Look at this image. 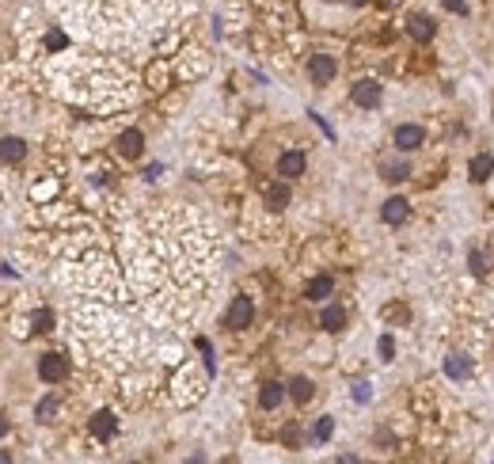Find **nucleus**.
Returning a JSON list of instances; mask_svg holds the SVG:
<instances>
[{
	"instance_id": "f257e3e1",
	"label": "nucleus",
	"mask_w": 494,
	"mask_h": 464,
	"mask_svg": "<svg viewBox=\"0 0 494 464\" xmlns=\"http://www.w3.org/2000/svg\"><path fill=\"white\" fill-rule=\"evenodd\" d=\"M350 99H354V107H362V111H377L380 99H384V88H380L377 80H357Z\"/></svg>"
},
{
	"instance_id": "f03ea898",
	"label": "nucleus",
	"mask_w": 494,
	"mask_h": 464,
	"mask_svg": "<svg viewBox=\"0 0 494 464\" xmlns=\"http://www.w3.org/2000/svg\"><path fill=\"white\" fill-rule=\"evenodd\" d=\"M38 377L46 384H61L69 377V362L61 358V354H42L38 358Z\"/></svg>"
},
{
	"instance_id": "7ed1b4c3",
	"label": "nucleus",
	"mask_w": 494,
	"mask_h": 464,
	"mask_svg": "<svg viewBox=\"0 0 494 464\" xmlns=\"http://www.w3.org/2000/svg\"><path fill=\"white\" fill-rule=\"evenodd\" d=\"M338 73V61L331 54H312V61H308V76H312V84H331Z\"/></svg>"
},
{
	"instance_id": "20e7f679",
	"label": "nucleus",
	"mask_w": 494,
	"mask_h": 464,
	"mask_svg": "<svg viewBox=\"0 0 494 464\" xmlns=\"http://www.w3.org/2000/svg\"><path fill=\"white\" fill-rule=\"evenodd\" d=\"M395 148H399V153H414V148L422 145V141H426V130H422V126H414V122H403V126H395Z\"/></svg>"
},
{
	"instance_id": "39448f33",
	"label": "nucleus",
	"mask_w": 494,
	"mask_h": 464,
	"mask_svg": "<svg viewBox=\"0 0 494 464\" xmlns=\"http://www.w3.org/2000/svg\"><path fill=\"white\" fill-rule=\"evenodd\" d=\"M251 320H255V305H251V297H236V301L228 305V327L232 331H244V327H251Z\"/></svg>"
},
{
	"instance_id": "423d86ee",
	"label": "nucleus",
	"mask_w": 494,
	"mask_h": 464,
	"mask_svg": "<svg viewBox=\"0 0 494 464\" xmlns=\"http://www.w3.org/2000/svg\"><path fill=\"white\" fill-rule=\"evenodd\" d=\"M305 168H308V160H305V153H296V148H289V153L278 156V175L281 179H296V175H305Z\"/></svg>"
},
{
	"instance_id": "0eeeda50",
	"label": "nucleus",
	"mask_w": 494,
	"mask_h": 464,
	"mask_svg": "<svg viewBox=\"0 0 494 464\" xmlns=\"http://www.w3.org/2000/svg\"><path fill=\"white\" fill-rule=\"evenodd\" d=\"M88 430H91V438H95V441H110V438H115V430H118V419L110 415V411H95L91 423H88Z\"/></svg>"
},
{
	"instance_id": "6e6552de",
	"label": "nucleus",
	"mask_w": 494,
	"mask_h": 464,
	"mask_svg": "<svg viewBox=\"0 0 494 464\" xmlns=\"http://www.w3.org/2000/svg\"><path fill=\"white\" fill-rule=\"evenodd\" d=\"M380 217H384V225H403L407 217H411V202L407 198H388L384 206H380Z\"/></svg>"
},
{
	"instance_id": "1a4fd4ad",
	"label": "nucleus",
	"mask_w": 494,
	"mask_h": 464,
	"mask_svg": "<svg viewBox=\"0 0 494 464\" xmlns=\"http://www.w3.org/2000/svg\"><path fill=\"white\" fill-rule=\"evenodd\" d=\"M471 373H475V362H471L468 354H449V358H445V377H449V381H468Z\"/></svg>"
},
{
	"instance_id": "9d476101",
	"label": "nucleus",
	"mask_w": 494,
	"mask_h": 464,
	"mask_svg": "<svg viewBox=\"0 0 494 464\" xmlns=\"http://www.w3.org/2000/svg\"><path fill=\"white\" fill-rule=\"evenodd\" d=\"M118 153H122L126 160H137V156L145 153V133L141 130H122L118 133Z\"/></svg>"
},
{
	"instance_id": "9b49d317",
	"label": "nucleus",
	"mask_w": 494,
	"mask_h": 464,
	"mask_svg": "<svg viewBox=\"0 0 494 464\" xmlns=\"http://www.w3.org/2000/svg\"><path fill=\"white\" fill-rule=\"evenodd\" d=\"M281 399H285V384H278V381H266L263 388H259V408H263V411L281 408Z\"/></svg>"
},
{
	"instance_id": "f8f14e48",
	"label": "nucleus",
	"mask_w": 494,
	"mask_h": 464,
	"mask_svg": "<svg viewBox=\"0 0 494 464\" xmlns=\"http://www.w3.org/2000/svg\"><path fill=\"white\" fill-rule=\"evenodd\" d=\"M27 156L23 137H0V164H19Z\"/></svg>"
},
{
	"instance_id": "ddd939ff",
	"label": "nucleus",
	"mask_w": 494,
	"mask_h": 464,
	"mask_svg": "<svg viewBox=\"0 0 494 464\" xmlns=\"http://www.w3.org/2000/svg\"><path fill=\"white\" fill-rule=\"evenodd\" d=\"M434 31H437V27H434V19H430V16H411V19H407V34H411L414 42H430V38H434Z\"/></svg>"
},
{
	"instance_id": "4468645a",
	"label": "nucleus",
	"mask_w": 494,
	"mask_h": 464,
	"mask_svg": "<svg viewBox=\"0 0 494 464\" xmlns=\"http://www.w3.org/2000/svg\"><path fill=\"white\" fill-rule=\"evenodd\" d=\"M320 327H323V331H331V335L342 331V327H346V309H342V305H327V309L320 312Z\"/></svg>"
},
{
	"instance_id": "2eb2a0df",
	"label": "nucleus",
	"mask_w": 494,
	"mask_h": 464,
	"mask_svg": "<svg viewBox=\"0 0 494 464\" xmlns=\"http://www.w3.org/2000/svg\"><path fill=\"white\" fill-rule=\"evenodd\" d=\"M263 198H266V206H270V210H285L289 206V179H281V183H270V187L263 190Z\"/></svg>"
},
{
	"instance_id": "dca6fc26",
	"label": "nucleus",
	"mask_w": 494,
	"mask_h": 464,
	"mask_svg": "<svg viewBox=\"0 0 494 464\" xmlns=\"http://www.w3.org/2000/svg\"><path fill=\"white\" fill-rule=\"evenodd\" d=\"M407 175H411V164H407V160H380V179L403 183Z\"/></svg>"
},
{
	"instance_id": "f3484780",
	"label": "nucleus",
	"mask_w": 494,
	"mask_h": 464,
	"mask_svg": "<svg viewBox=\"0 0 494 464\" xmlns=\"http://www.w3.org/2000/svg\"><path fill=\"white\" fill-rule=\"evenodd\" d=\"M331 294H335V282H331L327 274L312 278V282H308V289H305V297H308V301H327Z\"/></svg>"
},
{
	"instance_id": "a211bd4d",
	"label": "nucleus",
	"mask_w": 494,
	"mask_h": 464,
	"mask_svg": "<svg viewBox=\"0 0 494 464\" xmlns=\"http://www.w3.org/2000/svg\"><path fill=\"white\" fill-rule=\"evenodd\" d=\"M289 396H293L296 404H308V399L316 396V384L308 381V377H293V381H289Z\"/></svg>"
},
{
	"instance_id": "6ab92c4d",
	"label": "nucleus",
	"mask_w": 494,
	"mask_h": 464,
	"mask_svg": "<svg viewBox=\"0 0 494 464\" xmlns=\"http://www.w3.org/2000/svg\"><path fill=\"white\" fill-rule=\"evenodd\" d=\"M61 411V399L58 396H42L38 399V408H34V415H38V423H54Z\"/></svg>"
},
{
	"instance_id": "aec40b11",
	"label": "nucleus",
	"mask_w": 494,
	"mask_h": 464,
	"mask_svg": "<svg viewBox=\"0 0 494 464\" xmlns=\"http://www.w3.org/2000/svg\"><path fill=\"white\" fill-rule=\"evenodd\" d=\"M491 171H494V156L491 153H479L475 160H471V179H475V183L491 179Z\"/></svg>"
},
{
	"instance_id": "412c9836",
	"label": "nucleus",
	"mask_w": 494,
	"mask_h": 464,
	"mask_svg": "<svg viewBox=\"0 0 494 464\" xmlns=\"http://www.w3.org/2000/svg\"><path fill=\"white\" fill-rule=\"evenodd\" d=\"M331 434H335V419H331V415L316 419V426H312V438H316V441H327Z\"/></svg>"
},
{
	"instance_id": "4be33fe9",
	"label": "nucleus",
	"mask_w": 494,
	"mask_h": 464,
	"mask_svg": "<svg viewBox=\"0 0 494 464\" xmlns=\"http://www.w3.org/2000/svg\"><path fill=\"white\" fill-rule=\"evenodd\" d=\"M49 327H54V312L38 309V312H34V331H49Z\"/></svg>"
},
{
	"instance_id": "5701e85b",
	"label": "nucleus",
	"mask_w": 494,
	"mask_h": 464,
	"mask_svg": "<svg viewBox=\"0 0 494 464\" xmlns=\"http://www.w3.org/2000/svg\"><path fill=\"white\" fill-rule=\"evenodd\" d=\"M471 274H486V255L483 252H471Z\"/></svg>"
},
{
	"instance_id": "b1692460",
	"label": "nucleus",
	"mask_w": 494,
	"mask_h": 464,
	"mask_svg": "<svg viewBox=\"0 0 494 464\" xmlns=\"http://www.w3.org/2000/svg\"><path fill=\"white\" fill-rule=\"evenodd\" d=\"M392 354H395V342H392V335H380V358H384V362H392Z\"/></svg>"
},
{
	"instance_id": "393cba45",
	"label": "nucleus",
	"mask_w": 494,
	"mask_h": 464,
	"mask_svg": "<svg viewBox=\"0 0 494 464\" xmlns=\"http://www.w3.org/2000/svg\"><path fill=\"white\" fill-rule=\"evenodd\" d=\"M445 12H453V16H468V0H445Z\"/></svg>"
},
{
	"instance_id": "a878e982",
	"label": "nucleus",
	"mask_w": 494,
	"mask_h": 464,
	"mask_svg": "<svg viewBox=\"0 0 494 464\" xmlns=\"http://www.w3.org/2000/svg\"><path fill=\"white\" fill-rule=\"evenodd\" d=\"M369 396H373V392H369V384H354V399H357V404H369Z\"/></svg>"
},
{
	"instance_id": "bb28decb",
	"label": "nucleus",
	"mask_w": 494,
	"mask_h": 464,
	"mask_svg": "<svg viewBox=\"0 0 494 464\" xmlns=\"http://www.w3.org/2000/svg\"><path fill=\"white\" fill-rule=\"evenodd\" d=\"M46 46H49V49H61V46H65V34H61V31H49Z\"/></svg>"
},
{
	"instance_id": "cd10ccee",
	"label": "nucleus",
	"mask_w": 494,
	"mask_h": 464,
	"mask_svg": "<svg viewBox=\"0 0 494 464\" xmlns=\"http://www.w3.org/2000/svg\"><path fill=\"white\" fill-rule=\"evenodd\" d=\"M296 441H301V430H296V426H289V430H285V445H296Z\"/></svg>"
},
{
	"instance_id": "c85d7f7f",
	"label": "nucleus",
	"mask_w": 494,
	"mask_h": 464,
	"mask_svg": "<svg viewBox=\"0 0 494 464\" xmlns=\"http://www.w3.org/2000/svg\"><path fill=\"white\" fill-rule=\"evenodd\" d=\"M384 316H392V320H407V309H384Z\"/></svg>"
},
{
	"instance_id": "c756f323",
	"label": "nucleus",
	"mask_w": 494,
	"mask_h": 464,
	"mask_svg": "<svg viewBox=\"0 0 494 464\" xmlns=\"http://www.w3.org/2000/svg\"><path fill=\"white\" fill-rule=\"evenodd\" d=\"M8 430H12V426H8V419H0V441L8 438Z\"/></svg>"
},
{
	"instance_id": "7c9ffc66",
	"label": "nucleus",
	"mask_w": 494,
	"mask_h": 464,
	"mask_svg": "<svg viewBox=\"0 0 494 464\" xmlns=\"http://www.w3.org/2000/svg\"><path fill=\"white\" fill-rule=\"evenodd\" d=\"M350 4H362V0H350Z\"/></svg>"
}]
</instances>
